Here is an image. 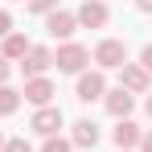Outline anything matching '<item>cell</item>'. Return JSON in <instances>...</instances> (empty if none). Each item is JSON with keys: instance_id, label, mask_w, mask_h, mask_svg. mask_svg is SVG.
<instances>
[{"instance_id": "6da1fadb", "label": "cell", "mask_w": 152, "mask_h": 152, "mask_svg": "<svg viewBox=\"0 0 152 152\" xmlns=\"http://www.w3.org/2000/svg\"><path fill=\"white\" fill-rule=\"evenodd\" d=\"M53 66H58V74H82L86 66H91V50L82 45V41H62L58 50H53Z\"/></svg>"}, {"instance_id": "7a4b0ae2", "label": "cell", "mask_w": 152, "mask_h": 152, "mask_svg": "<svg viewBox=\"0 0 152 152\" xmlns=\"http://www.w3.org/2000/svg\"><path fill=\"white\" fill-rule=\"evenodd\" d=\"M62 127H66V115H62L58 103H50V107H33V115H29V132H33V136L50 140V136H62Z\"/></svg>"}, {"instance_id": "3957f363", "label": "cell", "mask_w": 152, "mask_h": 152, "mask_svg": "<svg viewBox=\"0 0 152 152\" xmlns=\"http://www.w3.org/2000/svg\"><path fill=\"white\" fill-rule=\"evenodd\" d=\"M91 62H95V70H119L127 62V45L119 41V37H103V41H95V50H91Z\"/></svg>"}, {"instance_id": "277c9868", "label": "cell", "mask_w": 152, "mask_h": 152, "mask_svg": "<svg viewBox=\"0 0 152 152\" xmlns=\"http://www.w3.org/2000/svg\"><path fill=\"white\" fill-rule=\"evenodd\" d=\"M103 95H107V74H103V70L91 66V70H82V74L74 78V99L78 103L91 107V103H103Z\"/></svg>"}, {"instance_id": "5b68a950", "label": "cell", "mask_w": 152, "mask_h": 152, "mask_svg": "<svg viewBox=\"0 0 152 152\" xmlns=\"http://www.w3.org/2000/svg\"><path fill=\"white\" fill-rule=\"evenodd\" d=\"M74 21H78V29H107L111 8H107V0H82L74 8Z\"/></svg>"}, {"instance_id": "8992f818", "label": "cell", "mask_w": 152, "mask_h": 152, "mask_svg": "<svg viewBox=\"0 0 152 152\" xmlns=\"http://www.w3.org/2000/svg\"><path fill=\"white\" fill-rule=\"evenodd\" d=\"M119 86H124L127 95H152V74L140 62H124L119 66Z\"/></svg>"}, {"instance_id": "52a82bcc", "label": "cell", "mask_w": 152, "mask_h": 152, "mask_svg": "<svg viewBox=\"0 0 152 152\" xmlns=\"http://www.w3.org/2000/svg\"><path fill=\"white\" fill-rule=\"evenodd\" d=\"M41 21H45V33H50L58 45H62V41H74V33H78L74 12H66V8H53L50 17H41Z\"/></svg>"}, {"instance_id": "ba28073f", "label": "cell", "mask_w": 152, "mask_h": 152, "mask_svg": "<svg viewBox=\"0 0 152 152\" xmlns=\"http://www.w3.org/2000/svg\"><path fill=\"white\" fill-rule=\"evenodd\" d=\"M17 66H21V74H25V78H41V74H50V70H53V50H50V45H33Z\"/></svg>"}, {"instance_id": "9c48e42d", "label": "cell", "mask_w": 152, "mask_h": 152, "mask_svg": "<svg viewBox=\"0 0 152 152\" xmlns=\"http://www.w3.org/2000/svg\"><path fill=\"white\" fill-rule=\"evenodd\" d=\"M53 95H58V86H53L50 74H41V78H25V86H21V99L33 103V107H50Z\"/></svg>"}, {"instance_id": "30bf717a", "label": "cell", "mask_w": 152, "mask_h": 152, "mask_svg": "<svg viewBox=\"0 0 152 152\" xmlns=\"http://www.w3.org/2000/svg\"><path fill=\"white\" fill-rule=\"evenodd\" d=\"M103 111H107L111 119H132V111H136V95H127L124 86H107V95H103Z\"/></svg>"}, {"instance_id": "8fae6325", "label": "cell", "mask_w": 152, "mask_h": 152, "mask_svg": "<svg viewBox=\"0 0 152 152\" xmlns=\"http://www.w3.org/2000/svg\"><path fill=\"white\" fill-rule=\"evenodd\" d=\"M140 136H144V127L136 124V119H115V127H111L115 152H136L140 148Z\"/></svg>"}, {"instance_id": "7c38bea8", "label": "cell", "mask_w": 152, "mask_h": 152, "mask_svg": "<svg viewBox=\"0 0 152 152\" xmlns=\"http://www.w3.org/2000/svg\"><path fill=\"white\" fill-rule=\"evenodd\" d=\"M99 140H103V132H99L95 119H74V124H70V144H74V148L91 152V148H99Z\"/></svg>"}, {"instance_id": "4fadbf2b", "label": "cell", "mask_w": 152, "mask_h": 152, "mask_svg": "<svg viewBox=\"0 0 152 152\" xmlns=\"http://www.w3.org/2000/svg\"><path fill=\"white\" fill-rule=\"evenodd\" d=\"M29 50H33V41H29L21 29H12V33H8V37L0 41V58H4V62H21Z\"/></svg>"}, {"instance_id": "5bb4252c", "label": "cell", "mask_w": 152, "mask_h": 152, "mask_svg": "<svg viewBox=\"0 0 152 152\" xmlns=\"http://www.w3.org/2000/svg\"><path fill=\"white\" fill-rule=\"evenodd\" d=\"M21 91H17V86H8V82H4V86H0V119H8V115H17V111H21Z\"/></svg>"}, {"instance_id": "9a60e30c", "label": "cell", "mask_w": 152, "mask_h": 152, "mask_svg": "<svg viewBox=\"0 0 152 152\" xmlns=\"http://www.w3.org/2000/svg\"><path fill=\"white\" fill-rule=\"evenodd\" d=\"M41 152H74V144H70V136H50V140H41Z\"/></svg>"}, {"instance_id": "2e32d148", "label": "cell", "mask_w": 152, "mask_h": 152, "mask_svg": "<svg viewBox=\"0 0 152 152\" xmlns=\"http://www.w3.org/2000/svg\"><path fill=\"white\" fill-rule=\"evenodd\" d=\"M53 8H58V0H25V12H33V17H50Z\"/></svg>"}, {"instance_id": "e0dca14e", "label": "cell", "mask_w": 152, "mask_h": 152, "mask_svg": "<svg viewBox=\"0 0 152 152\" xmlns=\"http://www.w3.org/2000/svg\"><path fill=\"white\" fill-rule=\"evenodd\" d=\"M4 152H33V144H29L25 136H8L4 140Z\"/></svg>"}, {"instance_id": "ac0fdd59", "label": "cell", "mask_w": 152, "mask_h": 152, "mask_svg": "<svg viewBox=\"0 0 152 152\" xmlns=\"http://www.w3.org/2000/svg\"><path fill=\"white\" fill-rule=\"evenodd\" d=\"M8 33H12V12H8V8H0V41H4Z\"/></svg>"}, {"instance_id": "d6986e66", "label": "cell", "mask_w": 152, "mask_h": 152, "mask_svg": "<svg viewBox=\"0 0 152 152\" xmlns=\"http://www.w3.org/2000/svg\"><path fill=\"white\" fill-rule=\"evenodd\" d=\"M136 62H140V66H144V70L152 74V41L144 45V50H140V58H136Z\"/></svg>"}, {"instance_id": "ffe728a7", "label": "cell", "mask_w": 152, "mask_h": 152, "mask_svg": "<svg viewBox=\"0 0 152 152\" xmlns=\"http://www.w3.org/2000/svg\"><path fill=\"white\" fill-rule=\"evenodd\" d=\"M136 152H152V127H144V136H140V148Z\"/></svg>"}, {"instance_id": "44dd1931", "label": "cell", "mask_w": 152, "mask_h": 152, "mask_svg": "<svg viewBox=\"0 0 152 152\" xmlns=\"http://www.w3.org/2000/svg\"><path fill=\"white\" fill-rule=\"evenodd\" d=\"M8 74H12V62H4V58H0V86L8 82Z\"/></svg>"}, {"instance_id": "7402d4cb", "label": "cell", "mask_w": 152, "mask_h": 152, "mask_svg": "<svg viewBox=\"0 0 152 152\" xmlns=\"http://www.w3.org/2000/svg\"><path fill=\"white\" fill-rule=\"evenodd\" d=\"M136 8H140L144 17H152V0H136Z\"/></svg>"}, {"instance_id": "603a6c76", "label": "cell", "mask_w": 152, "mask_h": 152, "mask_svg": "<svg viewBox=\"0 0 152 152\" xmlns=\"http://www.w3.org/2000/svg\"><path fill=\"white\" fill-rule=\"evenodd\" d=\"M144 115H148V119H152V95H148V99H144Z\"/></svg>"}, {"instance_id": "cb8c5ba5", "label": "cell", "mask_w": 152, "mask_h": 152, "mask_svg": "<svg viewBox=\"0 0 152 152\" xmlns=\"http://www.w3.org/2000/svg\"><path fill=\"white\" fill-rule=\"evenodd\" d=\"M4 140H8V136H4V132H0V152H4Z\"/></svg>"}, {"instance_id": "d4e9b609", "label": "cell", "mask_w": 152, "mask_h": 152, "mask_svg": "<svg viewBox=\"0 0 152 152\" xmlns=\"http://www.w3.org/2000/svg\"><path fill=\"white\" fill-rule=\"evenodd\" d=\"M17 4H25V0H17Z\"/></svg>"}]
</instances>
